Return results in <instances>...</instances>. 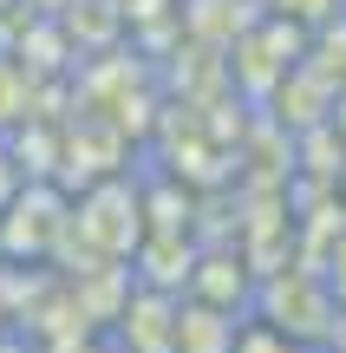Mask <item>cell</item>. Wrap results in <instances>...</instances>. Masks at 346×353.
<instances>
[{
    "mask_svg": "<svg viewBox=\"0 0 346 353\" xmlns=\"http://www.w3.org/2000/svg\"><path fill=\"white\" fill-rule=\"evenodd\" d=\"M229 353H307V347H301V341H288L281 327H268L261 314H242V327H235Z\"/></svg>",
    "mask_w": 346,
    "mask_h": 353,
    "instance_id": "cell-6",
    "label": "cell"
},
{
    "mask_svg": "<svg viewBox=\"0 0 346 353\" xmlns=\"http://www.w3.org/2000/svg\"><path fill=\"white\" fill-rule=\"evenodd\" d=\"M65 236L85 242L91 262H131L144 242V196L125 183V176H91L85 196L65 210Z\"/></svg>",
    "mask_w": 346,
    "mask_h": 353,
    "instance_id": "cell-1",
    "label": "cell"
},
{
    "mask_svg": "<svg viewBox=\"0 0 346 353\" xmlns=\"http://www.w3.org/2000/svg\"><path fill=\"white\" fill-rule=\"evenodd\" d=\"M26 99H33V79H26V65L0 52V131H13V125L26 118Z\"/></svg>",
    "mask_w": 346,
    "mask_h": 353,
    "instance_id": "cell-5",
    "label": "cell"
},
{
    "mask_svg": "<svg viewBox=\"0 0 346 353\" xmlns=\"http://www.w3.org/2000/svg\"><path fill=\"white\" fill-rule=\"evenodd\" d=\"M0 353H33V347H26V341H20L13 327H0Z\"/></svg>",
    "mask_w": 346,
    "mask_h": 353,
    "instance_id": "cell-11",
    "label": "cell"
},
{
    "mask_svg": "<svg viewBox=\"0 0 346 353\" xmlns=\"http://www.w3.org/2000/svg\"><path fill=\"white\" fill-rule=\"evenodd\" d=\"M248 314H261L268 327H281L288 341H301V347H321L327 327H334V314H340V301L327 294V281L314 275V268H268V275H255Z\"/></svg>",
    "mask_w": 346,
    "mask_h": 353,
    "instance_id": "cell-2",
    "label": "cell"
},
{
    "mask_svg": "<svg viewBox=\"0 0 346 353\" xmlns=\"http://www.w3.org/2000/svg\"><path fill=\"white\" fill-rule=\"evenodd\" d=\"M111 7H118V13H125V20H138V13H151V7H157V0H111Z\"/></svg>",
    "mask_w": 346,
    "mask_h": 353,
    "instance_id": "cell-10",
    "label": "cell"
},
{
    "mask_svg": "<svg viewBox=\"0 0 346 353\" xmlns=\"http://www.w3.org/2000/svg\"><path fill=\"white\" fill-rule=\"evenodd\" d=\"M242 314L229 307H209L196 294H177V321H170V353H229Z\"/></svg>",
    "mask_w": 346,
    "mask_h": 353,
    "instance_id": "cell-4",
    "label": "cell"
},
{
    "mask_svg": "<svg viewBox=\"0 0 346 353\" xmlns=\"http://www.w3.org/2000/svg\"><path fill=\"white\" fill-rule=\"evenodd\" d=\"M314 275H321V281H327V294H334V301L346 307V229H340L334 242H327L321 255H314Z\"/></svg>",
    "mask_w": 346,
    "mask_h": 353,
    "instance_id": "cell-8",
    "label": "cell"
},
{
    "mask_svg": "<svg viewBox=\"0 0 346 353\" xmlns=\"http://www.w3.org/2000/svg\"><path fill=\"white\" fill-rule=\"evenodd\" d=\"M268 13H274V20H288V26H301V33H321L327 20H340V13H346V0H268Z\"/></svg>",
    "mask_w": 346,
    "mask_h": 353,
    "instance_id": "cell-7",
    "label": "cell"
},
{
    "mask_svg": "<svg viewBox=\"0 0 346 353\" xmlns=\"http://www.w3.org/2000/svg\"><path fill=\"white\" fill-rule=\"evenodd\" d=\"M65 210H72V203H65L46 176H20V196L0 216V255H33V262H46L65 242Z\"/></svg>",
    "mask_w": 346,
    "mask_h": 353,
    "instance_id": "cell-3",
    "label": "cell"
},
{
    "mask_svg": "<svg viewBox=\"0 0 346 353\" xmlns=\"http://www.w3.org/2000/svg\"><path fill=\"white\" fill-rule=\"evenodd\" d=\"M307 353H321V347H307Z\"/></svg>",
    "mask_w": 346,
    "mask_h": 353,
    "instance_id": "cell-13",
    "label": "cell"
},
{
    "mask_svg": "<svg viewBox=\"0 0 346 353\" xmlns=\"http://www.w3.org/2000/svg\"><path fill=\"white\" fill-rule=\"evenodd\" d=\"M321 353H346V307L334 314V327H327V341H321Z\"/></svg>",
    "mask_w": 346,
    "mask_h": 353,
    "instance_id": "cell-9",
    "label": "cell"
},
{
    "mask_svg": "<svg viewBox=\"0 0 346 353\" xmlns=\"http://www.w3.org/2000/svg\"><path fill=\"white\" fill-rule=\"evenodd\" d=\"M26 7H39V13H59V7H72V0H26Z\"/></svg>",
    "mask_w": 346,
    "mask_h": 353,
    "instance_id": "cell-12",
    "label": "cell"
}]
</instances>
